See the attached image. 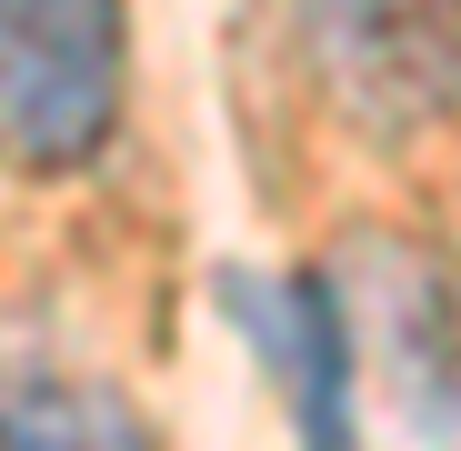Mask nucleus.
Masks as SVG:
<instances>
[{"label":"nucleus","mask_w":461,"mask_h":451,"mask_svg":"<svg viewBox=\"0 0 461 451\" xmlns=\"http://www.w3.org/2000/svg\"><path fill=\"white\" fill-rule=\"evenodd\" d=\"M291 21L361 131L411 140L461 111V0H291Z\"/></svg>","instance_id":"obj_2"},{"label":"nucleus","mask_w":461,"mask_h":451,"mask_svg":"<svg viewBox=\"0 0 461 451\" xmlns=\"http://www.w3.org/2000/svg\"><path fill=\"white\" fill-rule=\"evenodd\" d=\"M131 91V0H0V171H91Z\"/></svg>","instance_id":"obj_1"},{"label":"nucleus","mask_w":461,"mask_h":451,"mask_svg":"<svg viewBox=\"0 0 461 451\" xmlns=\"http://www.w3.org/2000/svg\"><path fill=\"white\" fill-rule=\"evenodd\" d=\"M0 451H161L140 431V411L101 382H70V371H11V401H0Z\"/></svg>","instance_id":"obj_5"},{"label":"nucleus","mask_w":461,"mask_h":451,"mask_svg":"<svg viewBox=\"0 0 461 451\" xmlns=\"http://www.w3.org/2000/svg\"><path fill=\"white\" fill-rule=\"evenodd\" d=\"M331 281L351 301V331L381 341V371H392L411 431L461 441V281L411 241H361Z\"/></svg>","instance_id":"obj_4"},{"label":"nucleus","mask_w":461,"mask_h":451,"mask_svg":"<svg viewBox=\"0 0 461 451\" xmlns=\"http://www.w3.org/2000/svg\"><path fill=\"white\" fill-rule=\"evenodd\" d=\"M230 321L251 331L261 371L291 401V431L301 451H361V331H351V301L331 271H281V281H251L230 271Z\"/></svg>","instance_id":"obj_3"}]
</instances>
